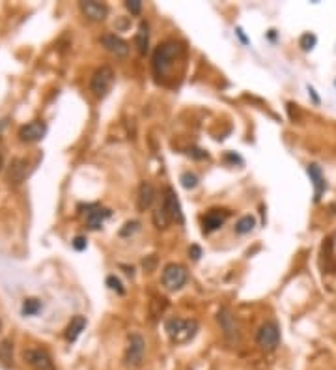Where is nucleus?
<instances>
[{
    "mask_svg": "<svg viewBox=\"0 0 336 370\" xmlns=\"http://www.w3.org/2000/svg\"><path fill=\"white\" fill-rule=\"evenodd\" d=\"M181 51H183L181 45L174 39L165 41L155 49V53H153V71H155L157 77H165L172 70L176 60L181 56Z\"/></svg>",
    "mask_w": 336,
    "mask_h": 370,
    "instance_id": "1",
    "label": "nucleus"
},
{
    "mask_svg": "<svg viewBox=\"0 0 336 370\" xmlns=\"http://www.w3.org/2000/svg\"><path fill=\"white\" fill-rule=\"evenodd\" d=\"M165 331L174 344H187L198 331V322L183 320V318H168L165 322Z\"/></svg>",
    "mask_w": 336,
    "mask_h": 370,
    "instance_id": "2",
    "label": "nucleus"
},
{
    "mask_svg": "<svg viewBox=\"0 0 336 370\" xmlns=\"http://www.w3.org/2000/svg\"><path fill=\"white\" fill-rule=\"evenodd\" d=\"M187 279H189V273H187L185 265H181V264H168L163 269V277H161L163 286L170 292H176L185 286Z\"/></svg>",
    "mask_w": 336,
    "mask_h": 370,
    "instance_id": "3",
    "label": "nucleus"
},
{
    "mask_svg": "<svg viewBox=\"0 0 336 370\" xmlns=\"http://www.w3.org/2000/svg\"><path fill=\"white\" fill-rule=\"evenodd\" d=\"M112 84H114V71H112V68L103 66L94 73V77L90 81V90L94 92V96L105 97L110 92Z\"/></svg>",
    "mask_w": 336,
    "mask_h": 370,
    "instance_id": "4",
    "label": "nucleus"
},
{
    "mask_svg": "<svg viewBox=\"0 0 336 370\" xmlns=\"http://www.w3.org/2000/svg\"><path fill=\"white\" fill-rule=\"evenodd\" d=\"M144 353H146L144 338L138 333L129 335V344H127V350H125V365L129 369L140 367L142 361H144Z\"/></svg>",
    "mask_w": 336,
    "mask_h": 370,
    "instance_id": "5",
    "label": "nucleus"
},
{
    "mask_svg": "<svg viewBox=\"0 0 336 370\" xmlns=\"http://www.w3.org/2000/svg\"><path fill=\"white\" fill-rule=\"evenodd\" d=\"M256 342L258 346L265 350V352H273L278 344H280V329L275 322H267L264 323L260 329H258V335H256Z\"/></svg>",
    "mask_w": 336,
    "mask_h": 370,
    "instance_id": "6",
    "label": "nucleus"
},
{
    "mask_svg": "<svg viewBox=\"0 0 336 370\" xmlns=\"http://www.w3.org/2000/svg\"><path fill=\"white\" fill-rule=\"evenodd\" d=\"M81 210H86V211H81L84 213V219H86V227L90 230H99L103 227V223L107 221L108 217L112 215L110 210L99 206V204H88V206H81Z\"/></svg>",
    "mask_w": 336,
    "mask_h": 370,
    "instance_id": "7",
    "label": "nucleus"
},
{
    "mask_svg": "<svg viewBox=\"0 0 336 370\" xmlns=\"http://www.w3.org/2000/svg\"><path fill=\"white\" fill-rule=\"evenodd\" d=\"M24 361H26V365L32 370H54L50 355L45 350H39V348L26 350L24 352Z\"/></svg>",
    "mask_w": 336,
    "mask_h": 370,
    "instance_id": "8",
    "label": "nucleus"
},
{
    "mask_svg": "<svg viewBox=\"0 0 336 370\" xmlns=\"http://www.w3.org/2000/svg\"><path fill=\"white\" fill-rule=\"evenodd\" d=\"M45 135H47V123L41 120H34L19 129L21 142H39Z\"/></svg>",
    "mask_w": 336,
    "mask_h": 370,
    "instance_id": "9",
    "label": "nucleus"
},
{
    "mask_svg": "<svg viewBox=\"0 0 336 370\" xmlns=\"http://www.w3.org/2000/svg\"><path fill=\"white\" fill-rule=\"evenodd\" d=\"M163 206H165V210H167L170 221H176L178 225H183V223H185V217H183V211H181V204L172 187H167V189H165Z\"/></svg>",
    "mask_w": 336,
    "mask_h": 370,
    "instance_id": "10",
    "label": "nucleus"
},
{
    "mask_svg": "<svg viewBox=\"0 0 336 370\" xmlns=\"http://www.w3.org/2000/svg\"><path fill=\"white\" fill-rule=\"evenodd\" d=\"M101 45L107 49L110 54H114L116 58H123L129 54V43L116 34H105L101 37Z\"/></svg>",
    "mask_w": 336,
    "mask_h": 370,
    "instance_id": "11",
    "label": "nucleus"
},
{
    "mask_svg": "<svg viewBox=\"0 0 336 370\" xmlns=\"http://www.w3.org/2000/svg\"><path fill=\"white\" fill-rule=\"evenodd\" d=\"M81 12L90 21H105V17L108 15V8L101 2L86 0V2H81Z\"/></svg>",
    "mask_w": 336,
    "mask_h": 370,
    "instance_id": "12",
    "label": "nucleus"
},
{
    "mask_svg": "<svg viewBox=\"0 0 336 370\" xmlns=\"http://www.w3.org/2000/svg\"><path fill=\"white\" fill-rule=\"evenodd\" d=\"M230 217V211L226 210H211V211H207L204 217V232H213L217 228H220L224 223H226V219Z\"/></svg>",
    "mask_w": 336,
    "mask_h": 370,
    "instance_id": "13",
    "label": "nucleus"
},
{
    "mask_svg": "<svg viewBox=\"0 0 336 370\" xmlns=\"http://www.w3.org/2000/svg\"><path fill=\"white\" fill-rule=\"evenodd\" d=\"M306 172H308V176H310V179H312V183H314V200H319L321 198V193L325 191V178H323V174H321V168L318 167L316 163H312V165H308V168H306Z\"/></svg>",
    "mask_w": 336,
    "mask_h": 370,
    "instance_id": "14",
    "label": "nucleus"
},
{
    "mask_svg": "<svg viewBox=\"0 0 336 370\" xmlns=\"http://www.w3.org/2000/svg\"><path fill=\"white\" fill-rule=\"evenodd\" d=\"M155 200V189L151 183L142 181L140 187H138V210L144 211L148 208H151V204Z\"/></svg>",
    "mask_w": 336,
    "mask_h": 370,
    "instance_id": "15",
    "label": "nucleus"
},
{
    "mask_svg": "<svg viewBox=\"0 0 336 370\" xmlns=\"http://www.w3.org/2000/svg\"><path fill=\"white\" fill-rule=\"evenodd\" d=\"M84 329H86V318L84 316H75L67 325V329H66V338L69 342H75Z\"/></svg>",
    "mask_w": 336,
    "mask_h": 370,
    "instance_id": "16",
    "label": "nucleus"
},
{
    "mask_svg": "<svg viewBox=\"0 0 336 370\" xmlns=\"http://www.w3.org/2000/svg\"><path fill=\"white\" fill-rule=\"evenodd\" d=\"M24 167H28L24 159H15V161H13L12 167H10V181H12V183L17 185V183H21V181L28 176V170Z\"/></svg>",
    "mask_w": 336,
    "mask_h": 370,
    "instance_id": "17",
    "label": "nucleus"
},
{
    "mask_svg": "<svg viewBox=\"0 0 336 370\" xmlns=\"http://www.w3.org/2000/svg\"><path fill=\"white\" fill-rule=\"evenodd\" d=\"M134 41H136V47L140 51V54H146V53H148V45H150V26H148L146 21L140 23V28H138V32H136Z\"/></svg>",
    "mask_w": 336,
    "mask_h": 370,
    "instance_id": "18",
    "label": "nucleus"
},
{
    "mask_svg": "<svg viewBox=\"0 0 336 370\" xmlns=\"http://www.w3.org/2000/svg\"><path fill=\"white\" fill-rule=\"evenodd\" d=\"M218 322H220V325H222V329H224V333L226 335H234L235 331H237L235 320H234V316H232L226 309H222V311L218 312Z\"/></svg>",
    "mask_w": 336,
    "mask_h": 370,
    "instance_id": "19",
    "label": "nucleus"
},
{
    "mask_svg": "<svg viewBox=\"0 0 336 370\" xmlns=\"http://www.w3.org/2000/svg\"><path fill=\"white\" fill-rule=\"evenodd\" d=\"M254 227H256V219H254L252 215H245V217H241L239 221L235 223V234L245 236V234L252 232Z\"/></svg>",
    "mask_w": 336,
    "mask_h": 370,
    "instance_id": "20",
    "label": "nucleus"
},
{
    "mask_svg": "<svg viewBox=\"0 0 336 370\" xmlns=\"http://www.w3.org/2000/svg\"><path fill=\"white\" fill-rule=\"evenodd\" d=\"M172 221H170V217H168L167 210H165V206L161 204V206H157L155 211H153V225L157 228H167Z\"/></svg>",
    "mask_w": 336,
    "mask_h": 370,
    "instance_id": "21",
    "label": "nucleus"
},
{
    "mask_svg": "<svg viewBox=\"0 0 336 370\" xmlns=\"http://www.w3.org/2000/svg\"><path fill=\"white\" fill-rule=\"evenodd\" d=\"M39 311H41V301H39V299H34V298L24 299L23 309H21L23 316H34V314H37Z\"/></svg>",
    "mask_w": 336,
    "mask_h": 370,
    "instance_id": "22",
    "label": "nucleus"
},
{
    "mask_svg": "<svg viewBox=\"0 0 336 370\" xmlns=\"http://www.w3.org/2000/svg\"><path fill=\"white\" fill-rule=\"evenodd\" d=\"M140 230V223L138 221H129V223H125V227L120 230V236L121 238H127V236H131L134 232H138Z\"/></svg>",
    "mask_w": 336,
    "mask_h": 370,
    "instance_id": "23",
    "label": "nucleus"
},
{
    "mask_svg": "<svg viewBox=\"0 0 336 370\" xmlns=\"http://www.w3.org/2000/svg\"><path fill=\"white\" fill-rule=\"evenodd\" d=\"M181 183L185 189H194L198 185V178L191 172H185V174H181Z\"/></svg>",
    "mask_w": 336,
    "mask_h": 370,
    "instance_id": "24",
    "label": "nucleus"
},
{
    "mask_svg": "<svg viewBox=\"0 0 336 370\" xmlns=\"http://www.w3.org/2000/svg\"><path fill=\"white\" fill-rule=\"evenodd\" d=\"M107 286L110 288V290H114V292H118V294H125V290H123V286H121L120 279H116L114 275L107 277Z\"/></svg>",
    "mask_w": 336,
    "mask_h": 370,
    "instance_id": "25",
    "label": "nucleus"
},
{
    "mask_svg": "<svg viewBox=\"0 0 336 370\" xmlns=\"http://www.w3.org/2000/svg\"><path fill=\"white\" fill-rule=\"evenodd\" d=\"M125 8H127V12L131 13V15H138V13L142 12V2L140 0H127Z\"/></svg>",
    "mask_w": 336,
    "mask_h": 370,
    "instance_id": "26",
    "label": "nucleus"
},
{
    "mask_svg": "<svg viewBox=\"0 0 336 370\" xmlns=\"http://www.w3.org/2000/svg\"><path fill=\"white\" fill-rule=\"evenodd\" d=\"M314 45H316V36H312V34H304V36L301 37V47L304 49V51L314 49Z\"/></svg>",
    "mask_w": 336,
    "mask_h": 370,
    "instance_id": "27",
    "label": "nucleus"
},
{
    "mask_svg": "<svg viewBox=\"0 0 336 370\" xmlns=\"http://www.w3.org/2000/svg\"><path fill=\"white\" fill-rule=\"evenodd\" d=\"M73 247H75L77 251H84V249H86V238L77 236V238L73 239Z\"/></svg>",
    "mask_w": 336,
    "mask_h": 370,
    "instance_id": "28",
    "label": "nucleus"
},
{
    "mask_svg": "<svg viewBox=\"0 0 336 370\" xmlns=\"http://www.w3.org/2000/svg\"><path fill=\"white\" fill-rule=\"evenodd\" d=\"M189 254L192 256V260H200V256H202V249H200L198 245H192L191 249H189Z\"/></svg>",
    "mask_w": 336,
    "mask_h": 370,
    "instance_id": "29",
    "label": "nucleus"
}]
</instances>
